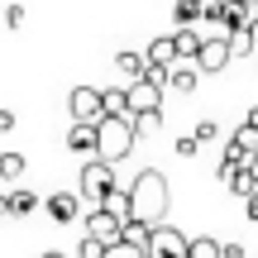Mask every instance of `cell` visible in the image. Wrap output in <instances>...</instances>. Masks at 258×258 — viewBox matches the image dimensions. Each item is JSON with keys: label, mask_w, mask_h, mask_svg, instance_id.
Returning <instances> with one entry per match:
<instances>
[{"label": "cell", "mask_w": 258, "mask_h": 258, "mask_svg": "<svg viewBox=\"0 0 258 258\" xmlns=\"http://www.w3.org/2000/svg\"><path fill=\"white\" fill-rule=\"evenodd\" d=\"M124 225H129V220L110 215L105 206H91V215H86V234L101 239V244H120V239H124Z\"/></svg>", "instance_id": "cell-7"}, {"label": "cell", "mask_w": 258, "mask_h": 258, "mask_svg": "<svg viewBox=\"0 0 258 258\" xmlns=\"http://www.w3.org/2000/svg\"><path fill=\"white\" fill-rule=\"evenodd\" d=\"M220 182L230 186L234 196H244V201H249V196L258 191V177L249 172V167H230V172H220Z\"/></svg>", "instance_id": "cell-14"}, {"label": "cell", "mask_w": 258, "mask_h": 258, "mask_svg": "<svg viewBox=\"0 0 258 258\" xmlns=\"http://www.w3.org/2000/svg\"><path fill=\"white\" fill-rule=\"evenodd\" d=\"M148 62L163 67V72H167L172 62H182V53H177V38H172V34H167V38H153V43H148Z\"/></svg>", "instance_id": "cell-13"}, {"label": "cell", "mask_w": 258, "mask_h": 258, "mask_svg": "<svg viewBox=\"0 0 258 258\" xmlns=\"http://www.w3.org/2000/svg\"><path fill=\"white\" fill-rule=\"evenodd\" d=\"M244 215H249V220H258V191L249 196V201H244Z\"/></svg>", "instance_id": "cell-31"}, {"label": "cell", "mask_w": 258, "mask_h": 258, "mask_svg": "<svg viewBox=\"0 0 258 258\" xmlns=\"http://www.w3.org/2000/svg\"><path fill=\"white\" fill-rule=\"evenodd\" d=\"M77 258H110V244H101V239H91V234H86V239L77 244Z\"/></svg>", "instance_id": "cell-23"}, {"label": "cell", "mask_w": 258, "mask_h": 258, "mask_svg": "<svg viewBox=\"0 0 258 258\" xmlns=\"http://www.w3.org/2000/svg\"><path fill=\"white\" fill-rule=\"evenodd\" d=\"M105 115H120V120H129V91H115V86H105Z\"/></svg>", "instance_id": "cell-20"}, {"label": "cell", "mask_w": 258, "mask_h": 258, "mask_svg": "<svg viewBox=\"0 0 258 258\" xmlns=\"http://www.w3.org/2000/svg\"><path fill=\"white\" fill-rule=\"evenodd\" d=\"M129 206H134V220L167 225V206H172V196H167V177L158 172V167H144V172L129 182Z\"/></svg>", "instance_id": "cell-1"}, {"label": "cell", "mask_w": 258, "mask_h": 258, "mask_svg": "<svg viewBox=\"0 0 258 258\" xmlns=\"http://www.w3.org/2000/svg\"><path fill=\"white\" fill-rule=\"evenodd\" d=\"M24 153H0V177H5V182H19V177H24Z\"/></svg>", "instance_id": "cell-22"}, {"label": "cell", "mask_w": 258, "mask_h": 258, "mask_svg": "<svg viewBox=\"0 0 258 258\" xmlns=\"http://www.w3.org/2000/svg\"><path fill=\"white\" fill-rule=\"evenodd\" d=\"M115 62H120V72L129 77V82H139V77H148V53H115Z\"/></svg>", "instance_id": "cell-15"}, {"label": "cell", "mask_w": 258, "mask_h": 258, "mask_svg": "<svg viewBox=\"0 0 258 258\" xmlns=\"http://www.w3.org/2000/svg\"><path fill=\"white\" fill-rule=\"evenodd\" d=\"M43 211L53 215L57 225L77 220V215H82V191H53V196H43Z\"/></svg>", "instance_id": "cell-9"}, {"label": "cell", "mask_w": 258, "mask_h": 258, "mask_svg": "<svg viewBox=\"0 0 258 258\" xmlns=\"http://www.w3.org/2000/svg\"><path fill=\"white\" fill-rule=\"evenodd\" d=\"M110 258H148V253L134 249V244H110Z\"/></svg>", "instance_id": "cell-29"}, {"label": "cell", "mask_w": 258, "mask_h": 258, "mask_svg": "<svg viewBox=\"0 0 258 258\" xmlns=\"http://www.w3.org/2000/svg\"><path fill=\"white\" fill-rule=\"evenodd\" d=\"M177 53H182V62H196V57H201V43H206V38L201 34H196V29H177Z\"/></svg>", "instance_id": "cell-16"}, {"label": "cell", "mask_w": 258, "mask_h": 258, "mask_svg": "<svg viewBox=\"0 0 258 258\" xmlns=\"http://www.w3.org/2000/svg\"><path fill=\"white\" fill-rule=\"evenodd\" d=\"M186 258H225V244L211 239V234H201V239H191V253Z\"/></svg>", "instance_id": "cell-21"}, {"label": "cell", "mask_w": 258, "mask_h": 258, "mask_svg": "<svg viewBox=\"0 0 258 258\" xmlns=\"http://www.w3.org/2000/svg\"><path fill=\"white\" fill-rule=\"evenodd\" d=\"M96 144H101V129L96 124H72L67 129V148H72V153H91L96 158Z\"/></svg>", "instance_id": "cell-11"}, {"label": "cell", "mask_w": 258, "mask_h": 258, "mask_svg": "<svg viewBox=\"0 0 258 258\" xmlns=\"http://www.w3.org/2000/svg\"><path fill=\"white\" fill-rule=\"evenodd\" d=\"M24 19H29L24 5H10V10H5V24H10V29H24Z\"/></svg>", "instance_id": "cell-28"}, {"label": "cell", "mask_w": 258, "mask_h": 258, "mask_svg": "<svg viewBox=\"0 0 258 258\" xmlns=\"http://www.w3.org/2000/svg\"><path fill=\"white\" fill-rule=\"evenodd\" d=\"M163 124V110H148V115H134V134H153Z\"/></svg>", "instance_id": "cell-25"}, {"label": "cell", "mask_w": 258, "mask_h": 258, "mask_svg": "<svg viewBox=\"0 0 258 258\" xmlns=\"http://www.w3.org/2000/svg\"><path fill=\"white\" fill-rule=\"evenodd\" d=\"M124 91H129V120H134V115H148V110H163V86H158L153 77H139Z\"/></svg>", "instance_id": "cell-6"}, {"label": "cell", "mask_w": 258, "mask_h": 258, "mask_svg": "<svg viewBox=\"0 0 258 258\" xmlns=\"http://www.w3.org/2000/svg\"><path fill=\"white\" fill-rule=\"evenodd\" d=\"M244 129H258V105H253L249 115H244Z\"/></svg>", "instance_id": "cell-33"}, {"label": "cell", "mask_w": 258, "mask_h": 258, "mask_svg": "<svg viewBox=\"0 0 258 258\" xmlns=\"http://www.w3.org/2000/svg\"><path fill=\"white\" fill-rule=\"evenodd\" d=\"M196 82H201V67L196 62H172L167 67V91H196Z\"/></svg>", "instance_id": "cell-10"}, {"label": "cell", "mask_w": 258, "mask_h": 258, "mask_svg": "<svg viewBox=\"0 0 258 258\" xmlns=\"http://www.w3.org/2000/svg\"><path fill=\"white\" fill-rule=\"evenodd\" d=\"M0 220H10V196H0Z\"/></svg>", "instance_id": "cell-34"}, {"label": "cell", "mask_w": 258, "mask_h": 258, "mask_svg": "<svg viewBox=\"0 0 258 258\" xmlns=\"http://www.w3.org/2000/svg\"><path fill=\"white\" fill-rule=\"evenodd\" d=\"M101 144H96V158H105V163H124L129 148H134V120H120V115H105L101 124Z\"/></svg>", "instance_id": "cell-2"}, {"label": "cell", "mask_w": 258, "mask_h": 258, "mask_svg": "<svg viewBox=\"0 0 258 258\" xmlns=\"http://www.w3.org/2000/svg\"><path fill=\"white\" fill-rule=\"evenodd\" d=\"M172 148H177V158H196V153H201V139H196V134H182Z\"/></svg>", "instance_id": "cell-26"}, {"label": "cell", "mask_w": 258, "mask_h": 258, "mask_svg": "<svg viewBox=\"0 0 258 258\" xmlns=\"http://www.w3.org/2000/svg\"><path fill=\"white\" fill-rule=\"evenodd\" d=\"M38 258H67V253H57V249H48V253H38Z\"/></svg>", "instance_id": "cell-35"}, {"label": "cell", "mask_w": 258, "mask_h": 258, "mask_svg": "<svg viewBox=\"0 0 258 258\" xmlns=\"http://www.w3.org/2000/svg\"><path fill=\"white\" fill-rule=\"evenodd\" d=\"M230 57H234V48H230V38H206L201 43V57H196V67H201V77L206 72H225V67H230Z\"/></svg>", "instance_id": "cell-8"}, {"label": "cell", "mask_w": 258, "mask_h": 258, "mask_svg": "<svg viewBox=\"0 0 258 258\" xmlns=\"http://www.w3.org/2000/svg\"><path fill=\"white\" fill-rule=\"evenodd\" d=\"M172 19H177V29H196L201 24V0H177Z\"/></svg>", "instance_id": "cell-18"}, {"label": "cell", "mask_w": 258, "mask_h": 258, "mask_svg": "<svg viewBox=\"0 0 258 258\" xmlns=\"http://www.w3.org/2000/svg\"><path fill=\"white\" fill-rule=\"evenodd\" d=\"M230 48H234V53H258V43H253L249 29H234V34H230Z\"/></svg>", "instance_id": "cell-24"}, {"label": "cell", "mask_w": 258, "mask_h": 258, "mask_svg": "<svg viewBox=\"0 0 258 258\" xmlns=\"http://www.w3.org/2000/svg\"><path fill=\"white\" fill-rule=\"evenodd\" d=\"M191 134L201 139V144H215V139H220V124H215V120H201V124L191 129Z\"/></svg>", "instance_id": "cell-27"}, {"label": "cell", "mask_w": 258, "mask_h": 258, "mask_svg": "<svg viewBox=\"0 0 258 258\" xmlns=\"http://www.w3.org/2000/svg\"><path fill=\"white\" fill-rule=\"evenodd\" d=\"M110 191H115V163H105V158H86V167H82V201L105 206Z\"/></svg>", "instance_id": "cell-3"}, {"label": "cell", "mask_w": 258, "mask_h": 258, "mask_svg": "<svg viewBox=\"0 0 258 258\" xmlns=\"http://www.w3.org/2000/svg\"><path fill=\"white\" fill-rule=\"evenodd\" d=\"M191 253V239H186L177 225H153V244H148V258H186Z\"/></svg>", "instance_id": "cell-5"}, {"label": "cell", "mask_w": 258, "mask_h": 258, "mask_svg": "<svg viewBox=\"0 0 258 258\" xmlns=\"http://www.w3.org/2000/svg\"><path fill=\"white\" fill-rule=\"evenodd\" d=\"M249 148L239 144V139H230V144H225V158H220V172H230V167H249Z\"/></svg>", "instance_id": "cell-19"}, {"label": "cell", "mask_w": 258, "mask_h": 258, "mask_svg": "<svg viewBox=\"0 0 258 258\" xmlns=\"http://www.w3.org/2000/svg\"><path fill=\"white\" fill-rule=\"evenodd\" d=\"M239 5H253V10H258V0H239Z\"/></svg>", "instance_id": "cell-36"}, {"label": "cell", "mask_w": 258, "mask_h": 258, "mask_svg": "<svg viewBox=\"0 0 258 258\" xmlns=\"http://www.w3.org/2000/svg\"><path fill=\"white\" fill-rule=\"evenodd\" d=\"M120 244H134V249H144V253H148V244H153V225H144V220H129Z\"/></svg>", "instance_id": "cell-17"}, {"label": "cell", "mask_w": 258, "mask_h": 258, "mask_svg": "<svg viewBox=\"0 0 258 258\" xmlns=\"http://www.w3.org/2000/svg\"><path fill=\"white\" fill-rule=\"evenodd\" d=\"M67 110H72L77 124H101L105 120V96L96 86H77V91H67Z\"/></svg>", "instance_id": "cell-4"}, {"label": "cell", "mask_w": 258, "mask_h": 258, "mask_svg": "<svg viewBox=\"0 0 258 258\" xmlns=\"http://www.w3.org/2000/svg\"><path fill=\"white\" fill-rule=\"evenodd\" d=\"M225 258H244V244H225Z\"/></svg>", "instance_id": "cell-32"}, {"label": "cell", "mask_w": 258, "mask_h": 258, "mask_svg": "<svg viewBox=\"0 0 258 258\" xmlns=\"http://www.w3.org/2000/svg\"><path fill=\"white\" fill-rule=\"evenodd\" d=\"M15 129V110H0V134H10Z\"/></svg>", "instance_id": "cell-30"}, {"label": "cell", "mask_w": 258, "mask_h": 258, "mask_svg": "<svg viewBox=\"0 0 258 258\" xmlns=\"http://www.w3.org/2000/svg\"><path fill=\"white\" fill-rule=\"evenodd\" d=\"M38 206H43V196H38L34 186H15V191H10V215H15V220H24V215H34Z\"/></svg>", "instance_id": "cell-12"}]
</instances>
